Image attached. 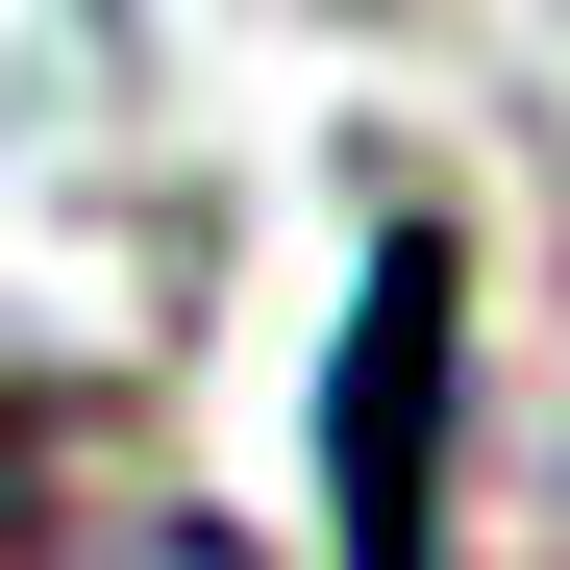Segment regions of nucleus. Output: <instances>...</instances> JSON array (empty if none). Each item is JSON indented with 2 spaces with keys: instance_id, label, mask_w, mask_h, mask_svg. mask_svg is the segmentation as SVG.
<instances>
[{
  "instance_id": "f03ea898",
  "label": "nucleus",
  "mask_w": 570,
  "mask_h": 570,
  "mask_svg": "<svg viewBox=\"0 0 570 570\" xmlns=\"http://www.w3.org/2000/svg\"><path fill=\"white\" fill-rule=\"evenodd\" d=\"M0 570H248L174 471H100L75 422H0Z\"/></svg>"
},
{
  "instance_id": "f257e3e1",
  "label": "nucleus",
  "mask_w": 570,
  "mask_h": 570,
  "mask_svg": "<svg viewBox=\"0 0 570 570\" xmlns=\"http://www.w3.org/2000/svg\"><path fill=\"white\" fill-rule=\"evenodd\" d=\"M446 422H471V248L372 224L347 347H323V546L347 570H446Z\"/></svg>"
}]
</instances>
